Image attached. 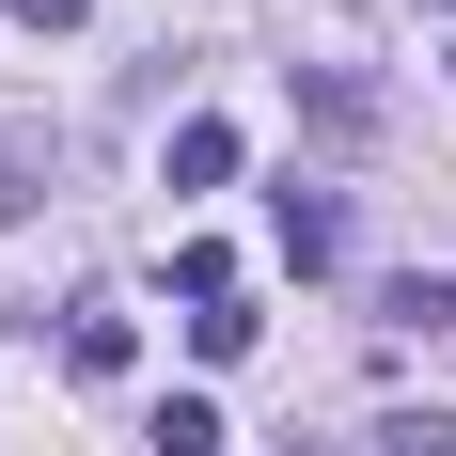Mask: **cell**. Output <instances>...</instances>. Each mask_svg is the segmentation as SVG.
Segmentation results:
<instances>
[{"label": "cell", "mask_w": 456, "mask_h": 456, "mask_svg": "<svg viewBox=\"0 0 456 456\" xmlns=\"http://www.w3.org/2000/svg\"><path fill=\"white\" fill-rule=\"evenodd\" d=\"M268 236H283V268L315 283V268H346V205H330V189H283L268 205Z\"/></svg>", "instance_id": "obj_1"}, {"label": "cell", "mask_w": 456, "mask_h": 456, "mask_svg": "<svg viewBox=\"0 0 456 456\" xmlns=\"http://www.w3.org/2000/svg\"><path fill=\"white\" fill-rule=\"evenodd\" d=\"M47 189H63V142H47V126H0V221H32Z\"/></svg>", "instance_id": "obj_2"}, {"label": "cell", "mask_w": 456, "mask_h": 456, "mask_svg": "<svg viewBox=\"0 0 456 456\" xmlns=\"http://www.w3.org/2000/svg\"><path fill=\"white\" fill-rule=\"evenodd\" d=\"M283 79H299V110H315L330 142H378V94L346 79V63H283Z\"/></svg>", "instance_id": "obj_3"}, {"label": "cell", "mask_w": 456, "mask_h": 456, "mask_svg": "<svg viewBox=\"0 0 456 456\" xmlns=\"http://www.w3.org/2000/svg\"><path fill=\"white\" fill-rule=\"evenodd\" d=\"M142 441H158V456H221V441H236V425H221V410H205V394H158V425H142Z\"/></svg>", "instance_id": "obj_4"}, {"label": "cell", "mask_w": 456, "mask_h": 456, "mask_svg": "<svg viewBox=\"0 0 456 456\" xmlns=\"http://www.w3.org/2000/svg\"><path fill=\"white\" fill-rule=\"evenodd\" d=\"M236 174V126H221V110H189V126H174V189H221Z\"/></svg>", "instance_id": "obj_5"}, {"label": "cell", "mask_w": 456, "mask_h": 456, "mask_svg": "<svg viewBox=\"0 0 456 456\" xmlns=\"http://www.w3.org/2000/svg\"><path fill=\"white\" fill-rule=\"evenodd\" d=\"M378 315H394V330H456V283L410 268V283H378Z\"/></svg>", "instance_id": "obj_6"}, {"label": "cell", "mask_w": 456, "mask_h": 456, "mask_svg": "<svg viewBox=\"0 0 456 456\" xmlns=\"http://www.w3.org/2000/svg\"><path fill=\"white\" fill-rule=\"evenodd\" d=\"M362 456H456V410H394V425H362Z\"/></svg>", "instance_id": "obj_7"}, {"label": "cell", "mask_w": 456, "mask_h": 456, "mask_svg": "<svg viewBox=\"0 0 456 456\" xmlns=\"http://www.w3.org/2000/svg\"><path fill=\"white\" fill-rule=\"evenodd\" d=\"M174 299H189V315H205V299H236V252H221V236H189V252H174Z\"/></svg>", "instance_id": "obj_8"}, {"label": "cell", "mask_w": 456, "mask_h": 456, "mask_svg": "<svg viewBox=\"0 0 456 456\" xmlns=\"http://www.w3.org/2000/svg\"><path fill=\"white\" fill-rule=\"evenodd\" d=\"M126 346H142L126 315H79V330H63V362H79V378H126Z\"/></svg>", "instance_id": "obj_9"}, {"label": "cell", "mask_w": 456, "mask_h": 456, "mask_svg": "<svg viewBox=\"0 0 456 456\" xmlns=\"http://www.w3.org/2000/svg\"><path fill=\"white\" fill-rule=\"evenodd\" d=\"M79 16H94V0H16V32H79Z\"/></svg>", "instance_id": "obj_10"}, {"label": "cell", "mask_w": 456, "mask_h": 456, "mask_svg": "<svg viewBox=\"0 0 456 456\" xmlns=\"http://www.w3.org/2000/svg\"><path fill=\"white\" fill-rule=\"evenodd\" d=\"M441 16H456V0H441Z\"/></svg>", "instance_id": "obj_11"}]
</instances>
